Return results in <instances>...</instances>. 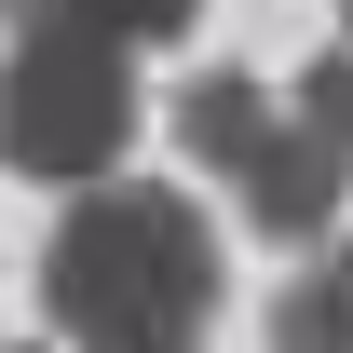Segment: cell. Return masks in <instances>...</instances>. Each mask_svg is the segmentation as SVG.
Segmentation results:
<instances>
[{"mask_svg":"<svg viewBox=\"0 0 353 353\" xmlns=\"http://www.w3.org/2000/svg\"><path fill=\"white\" fill-rule=\"evenodd\" d=\"M340 190H353V163H340V150H326V136L299 123V109H285V123H272L259 150L231 163V204H245V218H259L272 245H312V231L340 218Z\"/></svg>","mask_w":353,"mask_h":353,"instance_id":"cell-3","label":"cell"},{"mask_svg":"<svg viewBox=\"0 0 353 353\" xmlns=\"http://www.w3.org/2000/svg\"><path fill=\"white\" fill-rule=\"evenodd\" d=\"M136 150V54L109 41H14L0 68V163L41 190H95Z\"/></svg>","mask_w":353,"mask_h":353,"instance_id":"cell-2","label":"cell"},{"mask_svg":"<svg viewBox=\"0 0 353 353\" xmlns=\"http://www.w3.org/2000/svg\"><path fill=\"white\" fill-rule=\"evenodd\" d=\"M272 353H353V231L272 299Z\"/></svg>","mask_w":353,"mask_h":353,"instance_id":"cell-5","label":"cell"},{"mask_svg":"<svg viewBox=\"0 0 353 353\" xmlns=\"http://www.w3.org/2000/svg\"><path fill=\"white\" fill-rule=\"evenodd\" d=\"M14 41H109V54H150V41H190L204 0H0Z\"/></svg>","mask_w":353,"mask_h":353,"instance_id":"cell-4","label":"cell"},{"mask_svg":"<svg viewBox=\"0 0 353 353\" xmlns=\"http://www.w3.org/2000/svg\"><path fill=\"white\" fill-rule=\"evenodd\" d=\"M28 353H41V340H28Z\"/></svg>","mask_w":353,"mask_h":353,"instance_id":"cell-7","label":"cell"},{"mask_svg":"<svg viewBox=\"0 0 353 353\" xmlns=\"http://www.w3.org/2000/svg\"><path fill=\"white\" fill-rule=\"evenodd\" d=\"M340 41H353V0H340Z\"/></svg>","mask_w":353,"mask_h":353,"instance_id":"cell-6","label":"cell"},{"mask_svg":"<svg viewBox=\"0 0 353 353\" xmlns=\"http://www.w3.org/2000/svg\"><path fill=\"white\" fill-rule=\"evenodd\" d=\"M54 353H204L218 340V231L190 190H109L54 218L41 245Z\"/></svg>","mask_w":353,"mask_h":353,"instance_id":"cell-1","label":"cell"}]
</instances>
